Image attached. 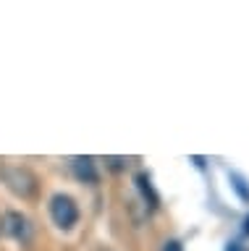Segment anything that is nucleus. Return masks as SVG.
Masks as SVG:
<instances>
[{"label":"nucleus","instance_id":"1","mask_svg":"<svg viewBox=\"0 0 249 251\" xmlns=\"http://www.w3.org/2000/svg\"><path fill=\"white\" fill-rule=\"evenodd\" d=\"M50 217L60 230H71L79 223V207L68 194H55L50 199Z\"/></svg>","mask_w":249,"mask_h":251},{"label":"nucleus","instance_id":"2","mask_svg":"<svg viewBox=\"0 0 249 251\" xmlns=\"http://www.w3.org/2000/svg\"><path fill=\"white\" fill-rule=\"evenodd\" d=\"M0 227L19 243H29V238H32V223H29L21 212H5Z\"/></svg>","mask_w":249,"mask_h":251},{"label":"nucleus","instance_id":"3","mask_svg":"<svg viewBox=\"0 0 249 251\" xmlns=\"http://www.w3.org/2000/svg\"><path fill=\"white\" fill-rule=\"evenodd\" d=\"M3 178H5V183L11 186V191H16L21 194L24 199H29V196H34L37 191V180L34 176L29 170H21V168H8L3 173Z\"/></svg>","mask_w":249,"mask_h":251},{"label":"nucleus","instance_id":"4","mask_svg":"<svg viewBox=\"0 0 249 251\" xmlns=\"http://www.w3.org/2000/svg\"><path fill=\"white\" fill-rule=\"evenodd\" d=\"M71 170L79 180H84V183H97V168H95V160H92V157H74Z\"/></svg>","mask_w":249,"mask_h":251},{"label":"nucleus","instance_id":"5","mask_svg":"<svg viewBox=\"0 0 249 251\" xmlns=\"http://www.w3.org/2000/svg\"><path fill=\"white\" fill-rule=\"evenodd\" d=\"M134 180H137V188H139V191H142V196H144V201H147V204H150V207L155 209V207L160 204V196L155 194L150 176H147V173H139V176H137Z\"/></svg>","mask_w":249,"mask_h":251},{"label":"nucleus","instance_id":"6","mask_svg":"<svg viewBox=\"0 0 249 251\" xmlns=\"http://www.w3.org/2000/svg\"><path fill=\"white\" fill-rule=\"evenodd\" d=\"M231 186L236 188V194L241 196V199H244V201H249V188H247V180H244V178L233 173V176H231Z\"/></svg>","mask_w":249,"mask_h":251},{"label":"nucleus","instance_id":"7","mask_svg":"<svg viewBox=\"0 0 249 251\" xmlns=\"http://www.w3.org/2000/svg\"><path fill=\"white\" fill-rule=\"evenodd\" d=\"M163 251H184V246L178 241H168L166 246H163Z\"/></svg>","mask_w":249,"mask_h":251},{"label":"nucleus","instance_id":"8","mask_svg":"<svg viewBox=\"0 0 249 251\" xmlns=\"http://www.w3.org/2000/svg\"><path fill=\"white\" fill-rule=\"evenodd\" d=\"M225 251H244V249H241V243H228V246H225Z\"/></svg>","mask_w":249,"mask_h":251},{"label":"nucleus","instance_id":"9","mask_svg":"<svg viewBox=\"0 0 249 251\" xmlns=\"http://www.w3.org/2000/svg\"><path fill=\"white\" fill-rule=\"evenodd\" d=\"M244 233L249 235V215H247V220H244Z\"/></svg>","mask_w":249,"mask_h":251}]
</instances>
